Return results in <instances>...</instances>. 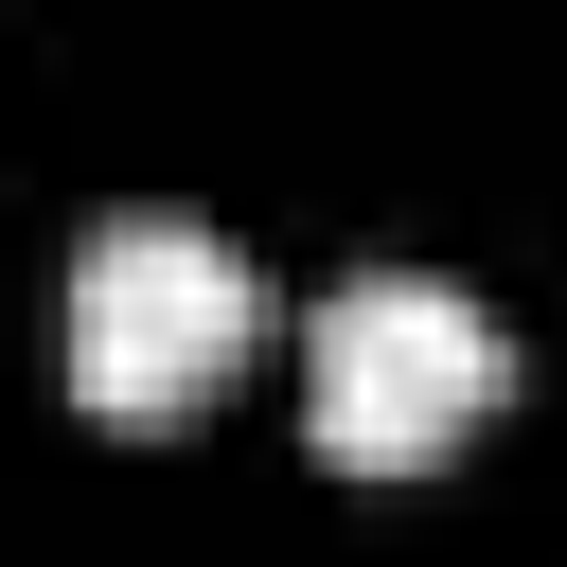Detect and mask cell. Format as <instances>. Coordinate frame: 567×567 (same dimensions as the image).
<instances>
[{
  "instance_id": "cell-1",
  "label": "cell",
  "mask_w": 567,
  "mask_h": 567,
  "mask_svg": "<svg viewBox=\"0 0 567 567\" xmlns=\"http://www.w3.org/2000/svg\"><path fill=\"white\" fill-rule=\"evenodd\" d=\"M496 390H514V337H496L461 284H425V266H372V284H337V301L301 319V443H319L337 478H425V461H461V443L496 425Z\"/></svg>"
},
{
  "instance_id": "cell-2",
  "label": "cell",
  "mask_w": 567,
  "mask_h": 567,
  "mask_svg": "<svg viewBox=\"0 0 567 567\" xmlns=\"http://www.w3.org/2000/svg\"><path fill=\"white\" fill-rule=\"evenodd\" d=\"M248 337H266V301H248V266H230L195 213L89 230V266H71V390H89L106 425H177L195 390H230Z\"/></svg>"
}]
</instances>
